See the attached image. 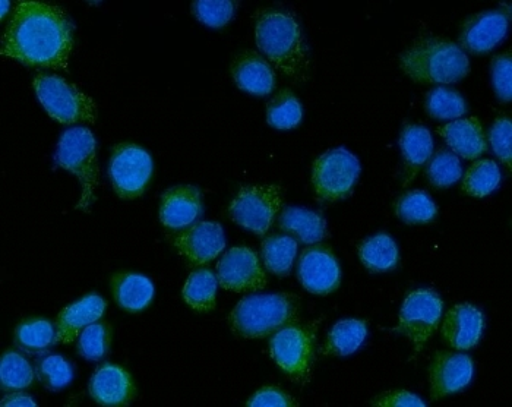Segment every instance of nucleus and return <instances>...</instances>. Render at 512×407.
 <instances>
[{
	"label": "nucleus",
	"mask_w": 512,
	"mask_h": 407,
	"mask_svg": "<svg viewBox=\"0 0 512 407\" xmlns=\"http://www.w3.org/2000/svg\"><path fill=\"white\" fill-rule=\"evenodd\" d=\"M74 47V28L58 6L20 2L2 37V55L24 65L66 68Z\"/></svg>",
	"instance_id": "nucleus-1"
},
{
	"label": "nucleus",
	"mask_w": 512,
	"mask_h": 407,
	"mask_svg": "<svg viewBox=\"0 0 512 407\" xmlns=\"http://www.w3.org/2000/svg\"><path fill=\"white\" fill-rule=\"evenodd\" d=\"M258 49L278 71L295 80H305L309 71L308 47L299 24L289 12L261 9L255 14Z\"/></svg>",
	"instance_id": "nucleus-2"
},
{
	"label": "nucleus",
	"mask_w": 512,
	"mask_h": 407,
	"mask_svg": "<svg viewBox=\"0 0 512 407\" xmlns=\"http://www.w3.org/2000/svg\"><path fill=\"white\" fill-rule=\"evenodd\" d=\"M404 74L419 84H454L470 72L469 58L454 41L422 37L400 56Z\"/></svg>",
	"instance_id": "nucleus-3"
},
{
	"label": "nucleus",
	"mask_w": 512,
	"mask_h": 407,
	"mask_svg": "<svg viewBox=\"0 0 512 407\" xmlns=\"http://www.w3.org/2000/svg\"><path fill=\"white\" fill-rule=\"evenodd\" d=\"M299 306V299L292 293L249 296L230 312L229 324L237 336L264 339L295 323Z\"/></svg>",
	"instance_id": "nucleus-4"
},
{
	"label": "nucleus",
	"mask_w": 512,
	"mask_h": 407,
	"mask_svg": "<svg viewBox=\"0 0 512 407\" xmlns=\"http://www.w3.org/2000/svg\"><path fill=\"white\" fill-rule=\"evenodd\" d=\"M59 166L74 173L82 184V198L79 208H87L96 198L100 170L97 160V143L93 132L84 126L68 129L59 141Z\"/></svg>",
	"instance_id": "nucleus-5"
},
{
	"label": "nucleus",
	"mask_w": 512,
	"mask_h": 407,
	"mask_svg": "<svg viewBox=\"0 0 512 407\" xmlns=\"http://www.w3.org/2000/svg\"><path fill=\"white\" fill-rule=\"evenodd\" d=\"M34 90L44 109L56 121L65 125L96 122L97 107L93 99L63 78L39 75L34 81Z\"/></svg>",
	"instance_id": "nucleus-6"
},
{
	"label": "nucleus",
	"mask_w": 512,
	"mask_h": 407,
	"mask_svg": "<svg viewBox=\"0 0 512 407\" xmlns=\"http://www.w3.org/2000/svg\"><path fill=\"white\" fill-rule=\"evenodd\" d=\"M360 175V163L346 148H334L318 157L312 167V185L321 201L343 200L355 188Z\"/></svg>",
	"instance_id": "nucleus-7"
},
{
	"label": "nucleus",
	"mask_w": 512,
	"mask_h": 407,
	"mask_svg": "<svg viewBox=\"0 0 512 407\" xmlns=\"http://www.w3.org/2000/svg\"><path fill=\"white\" fill-rule=\"evenodd\" d=\"M283 205V192L277 185L243 186L229 207V214L237 224L265 235Z\"/></svg>",
	"instance_id": "nucleus-8"
},
{
	"label": "nucleus",
	"mask_w": 512,
	"mask_h": 407,
	"mask_svg": "<svg viewBox=\"0 0 512 407\" xmlns=\"http://www.w3.org/2000/svg\"><path fill=\"white\" fill-rule=\"evenodd\" d=\"M270 352L278 367L299 383L311 377L315 358L314 331L308 327L290 326L281 328L270 342Z\"/></svg>",
	"instance_id": "nucleus-9"
},
{
	"label": "nucleus",
	"mask_w": 512,
	"mask_h": 407,
	"mask_svg": "<svg viewBox=\"0 0 512 407\" xmlns=\"http://www.w3.org/2000/svg\"><path fill=\"white\" fill-rule=\"evenodd\" d=\"M154 163L144 148L134 144H119L110 159L109 176L120 198L141 197L150 184Z\"/></svg>",
	"instance_id": "nucleus-10"
},
{
	"label": "nucleus",
	"mask_w": 512,
	"mask_h": 407,
	"mask_svg": "<svg viewBox=\"0 0 512 407\" xmlns=\"http://www.w3.org/2000/svg\"><path fill=\"white\" fill-rule=\"evenodd\" d=\"M444 302L432 290H413L404 299L397 331L409 337L417 352L434 336L441 323Z\"/></svg>",
	"instance_id": "nucleus-11"
},
{
	"label": "nucleus",
	"mask_w": 512,
	"mask_h": 407,
	"mask_svg": "<svg viewBox=\"0 0 512 407\" xmlns=\"http://www.w3.org/2000/svg\"><path fill=\"white\" fill-rule=\"evenodd\" d=\"M218 285L237 293L256 292L267 286V276L252 249L236 246L217 264Z\"/></svg>",
	"instance_id": "nucleus-12"
},
{
	"label": "nucleus",
	"mask_w": 512,
	"mask_h": 407,
	"mask_svg": "<svg viewBox=\"0 0 512 407\" xmlns=\"http://www.w3.org/2000/svg\"><path fill=\"white\" fill-rule=\"evenodd\" d=\"M297 277L308 292L314 295H328L340 286V264L328 246H311L300 255Z\"/></svg>",
	"instance_id": "nucleus-13"
},
{
	"label": "nucleus",
	"mask_w": 512,
	"mask_h": 407,
	"mask_svg": "<svg viewBox=\"0 0 512 407\" xmlns=\"http://www.w3.org/2000/svg\"><path fill=\"white\" fill-rule=\"evenodd\" d=\"M510 17L502 11H485L464 21L460 49L474 55L491 52L507 36Z\"/></svg>",
	"instance_id": "nucleus-14"
},
{
	"label": "nucleus",
	"mask_w": 512,
	"mask_h": 407,
	"mask_svg": "<svg viewBox=\"0 0 512 407\" xmlns=\"http://www.w3.org/2000/svg\"><path fill=\"white\" fill-rule=\"evenodd\" d=\"M473 378V361L464 353H436L429 367L432 400L450 396L469 386Z\"/></svg>",
	"instance_id": "nucleus-15"
},
{
	"label": "nucleus",
	"mask_w": 512,
	"mask_h": 407,
	"mask_svg": "<svg viewBox=\"0 0 512 407\" xmlns=\"http://www.w3.org/2000/svg\"><path fill=\"white\" fill-rule=\"evenodd\" d=\"M173 244L189 263L204 265L216 260L221 251H224L226 239L220 224L199 222L179 233Z\"/></svg>",
	"instance_id": "nucleus-16"
},
{
	"label": "nucleus",
	"mask_w": 512,
	"mask_h": 407,
	"mask_svg": "<svg viewBox=\"0 0 512 407\" xmlns=\"http://www.w3.org/2000/svg\"><path fill=\"white\" fill-rule=\"evenodd\" d=\"M485 328L482 311L470 304L455 305L448 309L442 321V339L457 350H469L479 343Z\"/></svg>",
	"instance_id": "nucleus-17"
},
{
	"label": "nucleus",
	"mask_w": 512,
	"mask_h": 407,
	"mask_svg": "<svg viewBox=\"0 0 512 407\" xmlns=\"http://www.w3.org/2000/svg\"><path fill=\"white\" fill-rule=\"evenodd\" d=\"M202 210L201 191L197 186H173L161 198L160 220L169 229H183L197 222Z\"/></svg>",
	"instance_id": "nucleus-18"
},
{
	"label": "nucleus",
	"mask_w": 512,
	"mask_h": 407,
	"mask_svg": "<svg viewBox=\"0 0 512 407\" xmlns=\"http://www.w3.org/2000/svg\"><path fill=\"white\" fill-rule=\"evenodd\" d=\"M230 72L237 87L254 96H268L276 87V75L270 63L252 50L239 53L233 59Z\"/></svg>",
	"instance_id": "nucleus-19"
},
{
	"label": "nucleus",
	"mask_w": 512,
	"mask_h": 407,
	"mask_svg": "<svg viewBox=\"0 0 512 407\" xmlns=\"http://www.w3.org/2000/svg\"><path fill=\"white\" fill-rule=\"evenodd\" d=\"M137 393L131 375L118 365L106 364L97 369L90 381V394L101 406H125Z\"/></svg>",
	"instance_id": "nucleus-20"
},
{
	"label": "nucleus",
	"mask_w": 512,
	"mask_h": 407,
	"mask_svg": "<svg viewBox=\"0 0 512 407\" xmlns=\"http://www.w3.org/2000/svg\"><path fill=\"white\" fill-rule=\"evenodd\" d=\"M438 132L455 156L474 160L488 150L485 131L477 118L455 119L438 128Z\"/></svg>",
	"instance_id": "nucleus-21"
},
{
	"label": "nucleus",
	"mask_w": 512,
	"mask_h": 407,
	"mask_svg": "<svg viewBox=\"0 0 512 407\" xmlns=\"http://www.w3.org/2000/svg\"><path fill=\"white\" fill-rule=\"evenodd\" d=\"M107 302L97 295L85 296L81 301L66 306L59 314L56 342H74L85 327L97 323L106 311Z\"/></svg>",
	"instance_id": "nucleus-22"
},
{
	"label": "nucleus",
	"mask_w": 512,
	"mask_h": 407,
	"mask_svg": "<svg viewBox=\"0 0 512 407\" xmlns=\"http://www.w3.org/2000/svg\"><path fill=\"white\" fill-rule=\"evenodd\" d=\"M277 226L283 232L295 236L303 244H316L327 236V223L315 211L308 208L287 207L280 214Z\"/></svg>",
	"instance_id": "nucleus-23"
},
{
	"label": "nucleus",
	"mask_w": 512,
	"mask_h": 407,
	"mask_svg": "<svg viewBox=\"0 0 512 407\" xmlns=\"http://www.w3.org/2000/svg\"><path fill=\"white\" fill-rule=\"evenodd\" d=\"M112 292L120 308L129 312L144 311L154 298V285L141 274H116Z\"/></svg>",
	"instance_id": "nucleus-24"
},
{
	"label": "nucleus",
	"mask_w": 512,
	"mask_h": 407,
	"mask_svg": "<svg viewBox=\"0 0 512 407\" xmlns=\"http://www.w3.org/2000/svg\"><path fill=\"white\" fill-rule=\"evenodd\" d=\"M400 148L406 163L407 176L406 184L412 182L419 167L428 162L434 151V140L431 131L422 125H406L400 135Z\"/></svg>",
	"instance_id": "nucleus-25"
},
{
	"label": "nucleus",
	"mask_w": 512,
	"mask_h": 407,
	"mask_svg": "<svg viewBox=\"0 0 512 407\" xmlns=\"http://www.w3.org/2000/svg\"><path fill=\"white\" fill-rule=\"evenodd\" d=\"M368 337V324L363 320L338 321L330 334L327 342L322 347L324 356H349L355 353Z\"/></svg>",
	"instance_id": "nucleus-26"
},
{
	"label": "nucleus",
	"mask_w": 512,
	"mask_h": 407,
	"mask_svg": "<svg viewBox=\"0 0 512 407\" xmlns=\"http://www.w3.org/2000/svg\"><path fill=\"white\" fill-rule=\"evenodd\" d=\"M359 258L368 270L385 273L398 264V248L394 239L385 233L365 239L359 246Z\"/></svg>",
	"instance_id": "nucleus-27"
},
{
	"label": "nucleus",
	"mask_w": 512,
	"mask_h": 407,
	"mask_svg": "<svg viewBox=\"0 0 512 407\" xmlns=\"http://www.w3.org/2000/svg\"><path fill=\"white\" fill-rule=\"evenodd\" d=\"M218 280L213 271L202 268L194 271L183 287L186 304L198 312H210L216 308Z\"/></svg>",
	"instance_id": "nucleus-28"
},
{
	"label": "nucleus",
	"mask_w": 512,
	"mask_h": 407,
	"mask_svg": "<svg viewBox=\"0 0 512 407\" xmlns=\"http://www.w3.org/2000/svg\"><path fill=\"white\" fill-rule=\"evenodd\" d=\"M297 254V242L292 236H268L262 242L265 268L276 276H289Z\"/></svg>",
	"instance_id": "nucleus-29"
},
{
	"label": "nucleus",
	"mask_w": 512,
	"mask_h": 407,
	"mask_svg": "<svg viewBox=\"0 0 512 407\" xmlns=\"http://www.w3.org/2000/svg\"><path fill=\"white\" fill-rule=\"evenodd\" d=\"M501 184V170L493 160H477L467 169L463 179V191L470 197L483 198L491 195Z\"/></svg>",
	"instance_id": "nucleus-30"
},
{
	"label": "nucleus",
	"mask_w": 512,
	"mask_h": 407,
	"mask_svg": "<svg viewBox=\"0 0 512 407\" xmlns=\"http://www.w3.org/2000/svg\"><path fill=\"white\" fill-rule=\"evenodd\" d=\"M438 208L423 191H409L395 203V214L407 224H426L435 219Z\"/></svg>",
	"instance_id": "nucleus-31"
},
{
	"label": "nucleus",
	"mask_w": 512,
	"mask_h": 407,
	"mask_svg": "<svg viewBox=\"0 0 512 407\" xmlns=\"http://www.w3.org/2000/svg\"><path fill=\"white\" fill-rule=\"evenodd\" d=\"M303 107L289 90L280 91L267 106L268 125L276 129H293L302 122Z\"/></svg>",
	"instance_id": "nucleus-32"
},
{
	"label": "nucleus",
	"mask_w": 512,
	"mask_h": 407,
	"mask_svg": "<svg viewBox=\"0 0 512 407\" xmlns=\"http://www.w3.org/2000/svg\"><path fill=\"white\" fill-rule=\"evenodd\" d=\"M426 112L439 121H455L467 113V104L457 91L438 87L426 97Z\"/></svg>",
	"instance_id": "nucleus-33"
},
{
	"label": "nucleus",
	"mask_w": 512,
	"mask_h": 407,
	"mask_svg": "<svg viewBox=\"0 0 512 407\" xmlns=\"http://www.w3.org/2000/svg\"><path fill=\"white\" fill-rule=\"evenodd\" d=\"M34 371L20 353L8 352L0 364V384L3 390H24L33 384Z\"/></svg>",
	"instance_id": "nucleus-34"
},
{
	"label": "nucleus",
	"mask_w": 512,
	"mask_h": 407,
	"mask_svg": "<svg viewBox=\"0 0 512 407\" xmlns=\"http://www.w3.org/2000/svg\"><path fill=\"white\" fill-rule=\"evenodd\" d=\"M426 173H428L432 185L438 186V188H448L460 181L463 176V167H461L460 159L454 153L439 150L429 162Z\"/></svg>",
	"instance_id": "nucleus-35"
},
{
	"label": "nucleus",
	"mask_w": 512,
	"mask_h": 407,
	"mask_svg": "<svg viewBox=\"0 0 512 407\" xmlns=\"http://www.w3.org/2000/svg\"><path fill=\"white\" fill-rule=\"evenodd\" d=\"M15 339L22 349L40 352L56 342L55 328L46 320L28 321L17 328Z\"/></svg>",
	"instance_id": "nucleus-36"
},
{
	"label": "nucleus",
	"mask_w": 512,
	"mask_h": 407,
	"mask_svg": "<svg viewBox=\"0 0 512 407\" xmlns=\"http://www.w3.org/2000/svg\"><path fill=\"white\" fill-rule=\"evenodd\" d=\"M112 328L107 323H94L81 331L78 350L88 361H100L109 350Z\"/></svg>",
	"instance_id": "nucleus-37"
},
{
	"label": "nucleus",
	"mask_w": 512,
	"mask_h": 407,
	"mask_svg": "<svg viewBox=\"0 0 512 407\" xmlns=\"http://www.w3.org/2000/svg\"><path fill=\"white\" fill-rule=\"evenodd\" d=\"M37 375H39L41 383L49 390L58 391L71 384L74 371L62 356L49 355L41 359L37 365Z\"/></svg>",
	"instance_id": "nucleus-38"
},
{
	"label": "nucleus",
	"mask_w": 512,
	"mask_h": 407,
	"mask_svg": "<svg viewBox=\"0 0 512 407\" xmlns=\"http://www.w3.org/2000/svg\"><path fill=\"white\" fill-rule=\"evenodd\" d=\"M192 12L202 24L211 28H221L232 20L235 3L229 0H198L192 3Z\"/></svg>",
	"instance_id": "nucleus-39"
},
{
	"label": "nucleus",
	"mask_w": 512,
	"mask_h": 407,
	"mask_svg": "<svg viewBox=\"0 0 512 407\" xmlns=\"http://www.w3.org/2000/svg\"><path fill=\"white\" fill-rule=\"evenodd\" d=\"M492 84L495 88L496 96L501 102H511V75H512V58L511 52L502 53L495 56L491 66Z\"/></svg>",
	"instance_id": "nucleus-40"
},
{
	"label": "nucleus",
	"mask_w": 512,
	"mask_h": 407,
	"mask_svg": "<svg viewBox=\"0 0 512 407\" xmlns=\"http://www.w3.org/2000/svg\"><path fill=\"white\" fill-rule=\"evenodd\" d=\"M512 126L510 118H498L493 123L491 131H489V143L493 153L507 164L511 169L512 151H511Z\"/></svg>",
	"instance_id": "nucleus-41"
},
{
	"label": "nucleus",
	"mask_w": 512,
	"mask_h": 407,
	"mask_svg": "<svg viewBox=\"0 0 512 407\" xmlns=\"http://www.w3.org/2000/svg\"><path fill=\"white\" fill-rule=\"evenodd\" d=\"M249 407H292L295 400L278 387H264L249 399Z\"/></svg>",
	"instance_id": "nucleus-42"
},
{
	"label": "nucleus",
	"mask_w": 512,
	"mask_h": 407,
	"mask_svg": "<svg viewBox=\"0 0 512 407\" xmlns=\"http://www.w3.org/2000/svg\"><path fill=\"white\" fill-rule=\"evenodd\" d=\"M372 405L381 407H425L426 403L410 391L391 390L372 400Z\"/></svg>",
	"instance_id": "nucleus-43"
},
{
	"label": "nucleus",
	"mask_w": 512,
	"mask_h": 407,
	"mask_svg": "<svg viewBox=\"0 0 512 407\" xmlns=\"http://www.w3.org/2000/svg\"><path fill=\"white\" fill-rule=\"evenodd\" d=\"M3 407L8 406H30L34 407L37 406V403L34 402L33 399H31L30 396H27V394L22 393H15L11 394V396H6L5 399L2 400V403H0Z\"/></svg>",
	"instance_id": "nucleus-44"
},
{
	"label": "nucleus",
	"mask_w": 512,
	"mask_h": 407,
	"mask_svg": "<svg viewBox=\"0 0 512 407\" xmlns=\"http://www.w3.org/2000/svg\"><path fill=\"white\" fill-rule=\"evenodd\" d=\"M9 8H11V2H8V0H3V2H2V18L6 17V12H8Z\"/></svg>",
	"instance_id": "nucleus-45"
}]
</instances>
